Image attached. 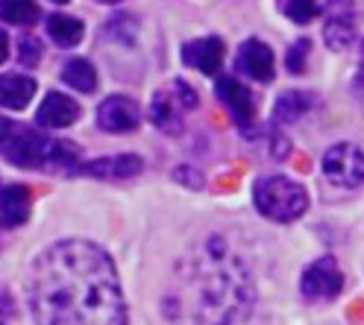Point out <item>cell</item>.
I'll return each mask as SVG.
<instances>
[{"instance_id":"2","label":"cell","mask_w":364,"mask_h":325,"mask_svg":"<svg viewBox=\"0 0 364 325\" xmlns=\"http://www.w3.org/2000/svg\"><path fill=\"white\" fill-rule=\"evenodd\" d=\"M173 316L191 325H244L256 308L247 261L220 235L203 238L176 267Z\"/></svg>"},{"instance_id":"27","label":"cell","mask_w":364,"mask_h":325,"mask_svg":"<svg viewBox=\"0 0 364 325\" xmlns=\"http://www.w3.org/2000/svg\"><path fill=\"white\" fill-rule=\"evenodd\" d=\"M353 94H355V100L364 106V44H361L358 67H355V77H353Z\"/></svg>"},{"instance_id":"12","label":"cell","mask_w":364,"mask_h":325,"mask_svg":"<svg viewBox=\"0 0 364 325\" xmlns=\"http://www.w3.org/2000/svg\"><path fill=\"white\" fill-rule=\"evenodd\" d=\"M144 170V161L141 155H132V153H124V155H109V158H97V161H85V165L77 167V173L82 176H95V179H115V182H124V179H132Z\"/></svg>"},{"instance_id":"30","label":"cell","mask_w":364,"mask_h":325,"mask_svg":"<svg viewBox=\"0 0 364 325\" xmlns=\"http://www.w3.org/2000/svg\"><path fill=\"white\" fill-rule=\"evenodd\" d=\"M53 4H68V0H53Z\"/></svg>"},{"instance_id":"18","label":"cell","mask_w":364,"mask_h":325,"mask_svg":"<svg viewBox=\"0 0 364 325\" xmlns=\"http://www.w3.org/2000/svg\"><path fill=\"white\" fill-rule=\"evenodd\" d=\"M48 35L59 44V48H74V44L82 41L85 35V27L82 21L74 18V15H65V12H53L48 18Z\"/></svg>"},{"instance_id":"16","label":"cell","mask_w":364,"mask_h":325,"mask_svg":"<svg viewBox=\"0 0 364 325\" xmlns=\"http://www.w3.org/2000/svg\"><path fill=\"white\" fill-rule=\"evenodd\" d=\"M179 100L173 94H165V91H156L153 103H150V121L168 132V135H179L182 132V118H179Z\"/></svg>"},{"instance_id":"9","label":"cell","mask_w":364,"mask_h":325,"mask_svg":"<svg viewBox=\"0 0 364 325\" xmlns=\"http://www.w3.org/2000/svg\"><path fill=\"white\" fill-rule=\"evenodd\" d=\"M235 71H241L244 77L256 79V82H273V77H277V56H273V50L264 41L247 38L238 48Z\"/></svg>"},{"instance_id":"28","label":"cell","mask_w":364,"mask_h":325,"mask_svg":"<svg viewBox=\"0 0 364 325\" xmlns=\"http://www.w3.org/2000/svg\"><path fill=\"white\" fill-rule=\"evenodd\" d=\"M6 56H9V38H6L4 30H0V65L6 62Z\"/></svg>"},{"instance_id":"15","label":"cell","mask_w":364,"mask_h":325,"mask_svg":"<svg viewBox=\"0 0 364 325\" xmlns=\"http://www.w3.org/2000/svg\"><path fill=\"white\" fill-rule=\"evenodd\" d=\"M36 79L24 77V74H4L0 77V109L9 111H21L27 109L33 94H36Z\"/></svg>"},{"instance_id":"19","label":"cell","mask_w":364,"mask_h":325,"mask_svg":"<svg viewBox=\"0 0 364 325\" xmlns=\"http://www.w3.org/2000/svg\"><path fill=\"white\" fill-rule=\"evenodd\" d=\"M62 79L74 91H80V94H95L97 91V71H95V65H91L88 59H82V56L65 62Z\"/></svg>"},{"instance_id":"6","label":"cell","mask_w":364,"mask_h":325,"mask_svg":"<svg viewBox=\"0 0 364 325\" xmlns=\"http://www.w3.org/2000/svg\"><path fill=\"white\" fill-rule=\"evenodd\" d=\"M323 15V41L326 48L341 53L350 50L358 41V24H355V0H326L321 9Z\"/></svg>"},{"instance_id":"22","label":"cell","mask_w":364,"mask_h":325,"mask_svg":"<svg viewBox=\"0 0 364 325\" xmlns=\"http://www.w3.org/2000/svg\"><path fill=\"white\" fill-rule=\"evenodd\" d=\"M309 53H311V41L309 38H297L288 48V56H285V65L291 74H303L306 71V62H309Z\"/></svg>"},{"instance_id":"17","label":"cell","mask_w":364,"mask_h":325,"mask_svg":"<svg viewBox=\"0 0 364 325\" xmlns=\"http://www.w3.org/2000/svg\"><path fill=\"white\" fill-rule=\"evenodd\" d=\"M311 109H314V94H309V91H285V94H279L277 106H273V121L294 123Z\"/></svg>"},{"instance_id":"3","label":"cell","mask_w":364,"mask_h":325,"mask_svg":"<svg viewBox=\"0 0 364 325\" xmlns=\"http://www.w3.org/2000/svg\"><path fill=\"white\" fill-rule=\"evenodd\" d=\"M0 158L24 170H62L77 173L80 153L68 141H53L33 126L15 123L9 118H0Z\"/></svg>"},{"instance_id":"5","label":"cell","mask_w":364,"mask_h":325,"mask_svg":"<svg viewBox=\"0 0 364 325\" xmlns=\"http://www.w3.org/2000/svg\"><path fill=\"white\" fill-rule=\"evenodd\" d=\"M321 173L332 188H341V191L361 188L364 184V150L350 141L329 147L321 158Z\"/></svg>"},{"instance_id":"14","label":"cell","mask_w":364,"mask_h":325,"mask_svg":"<svg viewBox=\"0 0 364 325\" xmlns=\"http://www.w3.org/2000/svg\"><path fill=\"white\" fill-rule=\"evenodd\" d=\"M30 217V188L18 182H0V223L21 226Z\"/></svg>"},{"instance_id":"13","label":"cell","mask_w":364,"mask_h":325,"mask_svg":"<svg viewBox=\"0 0 364 325\" xmlns=\"http://www.w3.org/2000/svg\"><path fill=\"white\" fill-rule=\"evenodd\" d=\"M77 118H80V103L68 94H56V91H50L36 111V123L48 129H68Z\"/></svg>"},{"instance_id":"8","label":"cell","mask_w":364,"mask_h":325,"mask_svg":"<svg viewBox=\"0 0 364 325\" xmlns=\"http://www.w3.org/2000/svg\"><path fill=\"white\" fill-rule=\"evenodd\" d=\"M215 94H218V100L226 106L230 118L235 121V126H238L241 132L253 129V121H256V100H253V91H250L241 79H235V77H220L218 85H215Z\"/></svg>"},{"instance_id":"21","label":"cell","mask_w":364,"mask_h":325,"mask_svg":"<svg viewBox=\"0 0 364 325\" xmlns=\"http://www.w3.org/2000/svg\"><path fill=\"white\" fill-rule=\"evenodd\" d=\"M277 6H279V12H282L288 21H294V24H300V27L311 24V21L321 15V6H317V0H277Z\"/></svg>"},{"instance_id":"10","label":"cell","mask_w":364,"mask_h":325,"mask_svg":"<svg viewBox=\"0 0 364 325\" xmlns=\"http://www.w3.org/2000/svg\"><path fill=\"white\" fill-rule=\"evenodd\" d=\"M141 123V109L135 106V100L129 97H106L100 106H97V126L103 132H132V129H139Z\"/></svg>"},{"instance_id":"1","label":"cell","mask_w":364,"mask_h":325,"mask_svg":"<svg viewBox=\"0 0 364 325\" xmlns=\"http://www.w3.org/2000/svg\"><path fill=\"white\" fill-rule=\"evenodd\" d=\"M36 325H127V299L112 258L88 241H59L27 270Z\"/></svg>"},{"instance_id":"26","label":"cell","mask_w":364,"mask_h":325,"mask_svg":"<svg viewBox=\"0 0 364 325\" xmlns=\"http://www.w3.org/2000/svg\"><path fill=\"white\" fill-rule=\"evenodd\" d=\"M173 97L179 100V106H182V109H194V106H197V94H194V88H191L188 82H182V79H176V82H173Z\"/></svg>"},{"instance_id":"4","label":"cell","mask_w":364,"mask_h":325,"mask_svg":"<svg viewBox=\"0 0 364 325\" xmlns=\"http://www.w3.org/2000/svg\"><path fill=\"white\" fill-rule=\"evenodd\" d=\"M256 211L273 223H294L309 211V194L288 176H264L253 188Z\"/></svg>"},{"instance_id":"25","label":"cell","mask_w":364,"mask_h":325,"mask_svg":"<svg viewBox=\"0 0 364 325\" xmlns=\"http://www.w3.org/2000/svg\"><path fill=\"white\" fill-rule=\"evenodd\" d=\"M173 179H176L179 184H186V188H191V191H200L203 184H206V179H203V173H200L197 167H191V165H182V167H176V170H173Z\"/></svg>"},{"instance_id":"11","label":"cell","mask_w":364,"mask_h":325,"mask_svg":"<svg viewBox=\"0 0 364 325\" xmlns=\"http://www.w3.org/2000/svg\"><path fill=\"white\" fill-rule=\"evenodd\" d=\"M223 56H226V48L218 35H206V38H194L182 48V62L194 71L206 74V77H218L220 65H223Z\"/></svg>"},{"instance_id":"29","label":"cell","mask_w":364,"mask_h":325,"mask_svg":"<svg viewBox=\"0 0 364 325\" xmlns=\"http://www.w3.org/2000/svg\"><path fill=\"white\" fill-rule=\"evenodd\" d=\"M95 4H121V0H95Z\"/></svg>"},{"instance_id":"24","label":"cell","mask_w":364,"mask_h":325,"mask_svg":"<svg viewBox=\"0 0 364 325\" xmlns=\"http://www.w3.org/2000/svg\"><path fill=\"white\" fill-rule=\"evenodd\" d=\"M18 59H21L24 67H33V65L41 62V44H38L36 35H24L18 41Z\"/></svg>"},{"instance_id":"20","label":"cell","mask_w":364,"mask_h":325,"mask_svg":"<svg viewBox=\"0 0 364 325\" xmlns=\"http://www.w3.org/2000/svg\"><path fill=\"white\" fill-rule=\"evenodd\" d=\"M41 18V9L33 0H0V21L15 27H30Z\"/></svg>"},{"instance_id":"7","label":"cell","mask_w":364,"mask_h":325,"mask_svg":"<svg viewBox=\"0 0 364 325\" xmlns=\"http://www.w3.org/2000/svg\"><path fill=\"white\" fill-rule=\"evenodd\" d=\"M344 290V272L332 255L311 261L300 275V293L306 302H332Z\"/></svg>"},{"instance_id":"23","label":"cell","mask_w":364,"mask_h":325,"mask_svg":"<svg viewBox=\"0 0 364 325\" xmlns=\"http://www.w3.org/2000/svg\"><path fill=\"white\" fill-rule=\"evenodd\" d=\"M100 35H106V38H115V35H118L121 44L132 41V35H135V18H132V15H115V18H112L109 24H106V30H103Z\"/></svg>"}]
</instances>
